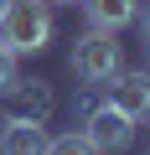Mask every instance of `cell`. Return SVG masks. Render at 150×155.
<instances>
[{
  "mask_svg": "<svg viewBox=\"0 0 150 155\" xmlns=\"http://www.w3.org/2000/svg\"><path fill=\"white\" fill-rule=\"evenodd\" d=\"M83 16L98 31H124L140 21V0H83Z\"/></svg>",
  "mask_w": 150,
  "mask_h": 155,
  "instance_id": "7",
  "label": "cell"
},
{
  "mask_svg": "<svg viewBox=\"0 0 150 155\" xmlns=\"http://www.w3.org/2000/svg\"><path fill=\"white\" fill-rule=\"evenodd\" d=\"M47 5H67V0H47Z\"/></svg>",
  "mask_w": 150,
  "mask_h": 155,
  "instance_id": "10",
  "label": "cell"
},
{
  "mask_svg": "<svg viewBox=\"0 0 150 155\" xmlns=\"http://www.w3.org/2000/svg\"><path fill=\"white\" fill-rule=\"evenodd\" d=\"M11 83H16V52H11L5 41H0V93H5Z\"/></svg>",
  "mask_w": 150,
  "mask_h": 155,
  "instance_id": "9",
  "label": "cell"
},
{
  "mask_svg": "<svg viewBox=\"0 0 150 155\" xmlns=\"http://www.w3.org/2000/svg\"><path fill=\"white\" fill-rule=\"evenodd\" d=\"M0 150H11V155H42V150H52V134H47V124H36V119H5Z\"/></svg>",
  "mask_w": 150,
  "mask_h": 155,
  "instance_id": "6",
  "label": "cell"
},
{
  "mask_svg": "<svg viewBox=\"0 0 150 155\" xmlns=\"http://www.w3.org/2000/svg\"><path fill=\"white\" fill-rule=\"evenodd\" d=\"M104 104L109 109H119L129 124H140L145 114H150V72H129V67H119L109 83H104Z\"/></svg>",
  "mask_w": 150,
  "mask_h": 155,
  "instance_id": "3",
  "label": "cell"
},
{
  "mask_svg": "<svg viewBox=\"0 0 150 155\" xmlns=\"http://www.w3.org/2000/svg\"><path fill=\"white\" fill-rule=\"evenodd\" d=\"M0 41L16 57L21 52H47V41H52V5L47 0H5L0 5Z\"/></svg>",
  "mask_w": 150,
  "mask_h": 155,
  "instance_id": "1",
  "label": "cell"
},
{
  "mask_svg": "<svg viewBox=\"0 0 150 155\" xmlns=\"http://www.w3.org/2000/svg\"><path fill=\"white\" fill-rule=\"evenodd\" d=\"M0 98H5V119H36V124H47L52 109H57V93H52L47 78H26V83L16 78Z\"/></svg>",
  "mask_w": 150,
  "mask_h": 155,
  "instance_id": "4",
  "label": "cell"
},
{
  "mask_svg": "<svg viewBox=\"0 0 150 155\" xmlns=\"http://www.w3.org/2000/svg\"><path fill=\"white\" fill-rule=\"evenodd\" d=\"M52 150H57V155H88L93 145H88V134H83V129H67V134H57V140H52Z\"/></svg>",
  "mask_w": 150,
  "mask_h": 155,
  "instance_id": "8",
  "label": "cell"
},
{
  "mask_svg": "<svg viewBox=\"0 0 150 155\" xmlns=\"http://www.w3.org/2000/svg\"><path fill=\"white\" fill-rule=\"evenodd\" d=\"M119 67H124L119 31H98V26H88L78 41H72V78H78V83H93V88H104V83H109Z\"/></svg>",
  "mask_w": 150,
  "mask_h": 155,
  "instance_id": "2",
  "label": "cell"
},
{
  "mask_svg": "<svg viewBox=\"0 0 150 155\" xmlns=\"http://www.w3.org/2000/svg\"><path fill=\"white\" fill-rule=\"evenodd\" d=\"M83 134H88V145H93V150H129V140H135V124H129L119 109L98 104V109L83 119Z\"/></svg>",
  "mask_w": 150,
  "mask_h": 155,
  "instance_id": "5",
  "label": "cell"
}]
</instances>
